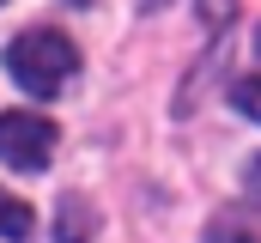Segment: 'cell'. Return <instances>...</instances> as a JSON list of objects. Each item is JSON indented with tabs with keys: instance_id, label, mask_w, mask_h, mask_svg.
Listing matches in <instances>:
<instances>
[{
	"instance_id": "1",
	"label": "cell",
	"mask_w": 261,
	"mask_h": 243,
	"mask_svg": "<svg viewBox=\"0 0 261 243\" xmlns=\"http://www.w3.org/2000/svg\"><path fill=\"white\" fill-rule=\"evenodd\" d=\"M6 67H12V79H18L24 91L55 98L67 79H73V67H79V49L67 43L61 31H24V37H12Z\"/></svg>"
},
{
	"instance_id": "2",
	"label": "cell",
	"mask_w": 261,
	"mask_h": 243,
	"mask_svg": "<svg viewBox=\"0 0 261 243\" xmlns=\"http://www.w3.org/2000/svg\"><path fill=\"white\" fill-rule=\"evenodd\" d=\"M55 152V121L31 110H0V158L12 171H43Z\"/></svg>"
},
{
	"instance_id": "3",
	"label": "cell",
	"mask_w": 261,
	"mask_h": 243,
	"mask_svg": "<svg viewBox=\"0 0 261 243\" xmlns=\"http://www.w3.org/2000/svg\"><path fill=\"white\" fill-rule=\"evenodd\" d=\"M31 225H37V219H31V207H24V201H18V195H0V237H31Z\"/></svg>"
},
{
	"instance_id": "4",
	"label": "cell",
	"mask_w": 261,
	"mask_h": 243,
	"mask_svg": "<svg viewBox=\"0 0 261 243\" xmlns=\"http://www.w3.org/2000/svg\"><path fill=\"white\" fill-rule=\"evenodd\" d=\"M55 231H61V243H85L91 213H85V201H79V195H67V201H61V225H55Z\"/></svg>"
},
{
	"instance_id": "5",
	"label": "cell",
	"mask_w": 261,
	"mask_h": 243,
	"mask_svg": "<svg viewBox=\"0 0 261 243\" xmlns=\"http://www.w3.org/2000/svg\"><path fill=\"white\" fill-rule=\"evenodd\" d=\"M231 104H237L243 116H255V121H261V73H243V79L231 85Z\"/></svg>"
},
{
	"instance_id": "6",
	"label": "cell",
	"mask_w": 261,
	"mask_h": 243,
	"mask_svg": "<svg viewBox=\"0 0 261 243\" xmlns=\"http://www.w3.org/2000/svg\"><path fill=\"white\" fill-rule=\"evenodd\" d=\"M249 188H255V195H261V158H255V164H249Z\"/></svg>"
},
{
	"instance_id": "7",
	"label": "cell",
	"mask_w": 261,
	"mask_h": 243,
	"mask_svg": "<svg viewBox=\"0 0 261 243\" xmlns=\"http://www.w3.org/2000/svg\"><path fill=\"white\" fill-rule=\"evenodd\" d=\"M146 6H164V0H146Z\"/></svg>"
},
{
	"instance_id": "8",
	"label": "cell",
	"mask_w": 261,
	"mask_h": 243,
	"mask_svg": "<svg viewBox=\"0 0 261 243\" xmlns=\"http://www.w3.org/2000/svg\"><path fill=\"white\" fill-rule=\"evenodd\" d=\"M79 6H85V0H79Z\"/></svg>"
}]
</instances>
